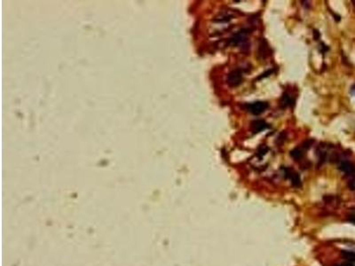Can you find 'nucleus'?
<instances>
[{"instance_id":"obj_1","label":"nucleus","mask_w":355,"mask_h":266,"mask_svg":"<svg viewBox=\"0 0 355 266\" xmlns=\"http://www.w3.org/2000/svg\"><path fill=\"white\" fill-rule=\"evenodd\" d=\"M284 176L286 178L290 179L291 184L296 188H299L302 185L301 178L298 175V173L296 172L293 169L291 168H285L284 169Z\"/></svg>"},{"instance_id":"obj_2","label":"nucleus","mask_w":355,"mask_h":266,"mask_svg":"<svg viewBox=\"0 0 355 266\" xmlns=\"http://www.w3.org/2000/svg\"><path fill=\"white\" fill-rule=\"evenodd\" d=\"M242 82V74L239 69L230 72L227 77V83L230 87H237Z\"/></svg>"},{"instance_id":"obj_3","label":"nucleus","mask_w":355,"mask_h":266,"mask_svg":"<svg viewBox=\"0 0 355 266\" xmlns=\"http://www.w3.org/2000/svg\"><path fill=\"white\" fill-rule=\"evenodd\" d=\"M268 108V103L264 101H257L248 106V110L254 115H259Z\"/></svg>"},{"instance_id":"obj_4","label":"nucleus","mask_w":355,"mask_h":266,"mask_svg":"<svg viewBox=\"0 0 355 266\" xmlns=\"http://www.w3.org/2000/svg\"><path fill=\"white\" fill-rule=\"evenodd\" d=\"M249 30L248 29H242L241 31H239L237 34L236 35H234L232 38H231V40H230V43L232 44V45H244V43L247 41V34L249 33L248 32Z\"/></svg>"},{"instance_id":"obj_5","label":"nucleus","mask_w":355,"mask_h":266,"mask_svg":"<svg viewBox=\"0 0 355 266\" xmlns=\"http://www.w3.org/2000/svg\"><path fill=\"white\" fill-rule=\"evenodd\" d=\"M270 53L271 50L268 45V43L265 38H263L260 41L258 46V56L262 59H266L270 55Z\"/></svg>"},{"instance_id":"obj_6","label":"nucleus","mask_w":355,"mask_h":266,"mask_svg":"<svg viewBox=\"0 0 355 266\" xmlns=\"http://www.w3.org/2000/svg\"><path fill=\"white\" fill-rule=\"evenodd\" d=\"M251 128L253 133H258V132H261L262 130L268 129L269 125L266 121H264V120H255V121L251 123Z\"/></svg>"},{"instance_id":"obj_7","label":"nucleus","mask_w":355,"mask_h":266,"mask_svg":"<svg viewBox=\"0 0 355 266\" xmlns=\"http://www.w3.org/2000/svg\"><path fill=\"white\" fill-rule=\"evenodd\" d=\"M339 169L345 173L346 175H354L355 174V165L349 162V161H344L342 162L339 165Z\"/></svg>"},{"instance_id":"obj_8","label":"nucleus","mask_w":355,"mask_h":266,"mask_svg":"<svg viewBox=\"0 0 355 266\" xmlns=\"http://www.w3.org/2000/svg\"><path fill=\"white\" fill-rule=\"evenodd\" d=\"M341 256L344 259L347 260L351 263H355V252L349 251V250H342Z\"/></svg>"},{"instance_id":"obj_9","label":"nucleus","mask_w":355,"mask_h":266,"mask_svg":"<svg viewBox=\"0 0 355 266\" xmlns=\"http://www.w3.org/2000/svg\"><path fill=\"white\" fill-rule=\"evenodd\" d=\"M290 156L293 159H295L296 161H297V160H300V159H302L304 157V152L301 148L297 147V148H294L293 150L290 151Z\"/></svg>"},{"instance_id":"obj_10","label":"nucleus","mask_w":355,"mask_h":266,"mask_svg":"<svg viewBox=\"0 0 355 266\" xmlns=\"http://www.w3.org/2000/svg\"><path fill=\"white\" fill-rule=\"evenodd\" d=\"M291 104V99H290V96H288L287 93H284V94L282 95V99H281V106L282 108H286V106H288V105H290Z\"/></svg>"},{"instance_id":"obj_11","label":"nucleus","mask_w":355,"mask_h":266,"mask_svg":"<svg viewBox=\"0 0 355 266\" xmlns=\"http://www.w3.org/2000/svg\"><path fill=\"white\" fill-rule=\"evenodd\" d=\"M268 150H269V148L267 147V146H266V145H261L260 147L258 148L257 154V156H259V158H262L263 156L266 154V153L268 152Z\"/></svg>"},{"instance_id":"obj_12","label":"nucleus","mask_w":355,"mask_h":266,"mask_svg":"<svg viewBox=\"0 0 355 266\" xmlns=\"http://www.w3.org/2000/svg\"><path fill=\"white\" fill-rule=\"evenodd\" d=\"M286 139H287V134H286L285 132H282L281 134L278 136V138H277V139H276L275 143L277 144V145H282Z\"/></svg>"},{"instance_id":"obj_13","label":"nucleus","mask_w":355,"mask_h":266,"mask_svg":"<svg viewBox=\"0 0 355 266\" xmlns=\"http://www.w3.org/2000/svg\"><path fill=\"white\" fill-rule=\"evenodd\" d=\"M313 143H314V139H307L303 144H302V147H303L304 149L308 150V149H310L312 147V145H313Z\"/></svg>"},{"instance_id":"obj_14","label":"nucleus","mask_w":355,"mask_h":266,"mask_svg":"<svg viewBox=\"0 0 355 266\" xmlns=\"http://www.w3.org/2000/svg\"><path fill=\"white\" fill-rule=\"evenodd\" d=\"M274 72V70L273 69H269V70H266V72H264V73H262L258 77H257L256 78V80H261V79H263V78H266V77H268L270 75H272L273 73Z\"/></svg>"},{"instance_id":"obj_15","label":"nucleus","mask_w":355,"mask_h":266,"mask_svg":"<svg viewBox=\"0 0 355 266\" xmlns=\"http://www.w3.org/2000/svg\"><path fill=\"white\" fill-rule=\"evenodd\" d=\"M348 187L349 189L354 191L355 190V176H353L349 181H348Z\"/></svg>"},{"instance_id":"obj_16","label":"nucleus","mask_w":355,"mask_h":266,"mask_svg":"<svg viewBox=\"0 0 355 266\" xmlns=\"http://www.w3.org/2000/svg\"><path fill=\"white\" fill-rule=\"evenodd\" d=\"M320 36H321L320 32L317 29H313V39L314 40H319Z\"/></svg>"},{"instance_id":"obj_17","label":"nucleus","mask_w":355,"mask_h":266,"mask_svg":"<svg viewBox=\"0 0 355 266\" xmlns=\"http://www.w3.org/2000/svg\"><path fill=\"white\" fill-rule=\"evenodd\" d=\"M347 220H348L349 222H351V223H352L355 224V214H351V215H349Z\"/></svg>"},{"instance_id":"obj_18","label":"nucleus","mask_w":355,"mask_h":266,"mask_svg":"<svg viewBox=\"0 0 355 266\" xmlns=\"http://www.w3.org/2000/svg\"><path fill=\"white\" fill-rule=\"evenodd\" d=\"M336 266H354V265L352 263H344L337 264Z\"/></svg>"},{"instance_id":"obj_19","label":"nucleus","mask_w":355,"mask_h":266,"mask_svg":"<svg viewBox=\"0 0 355 266\" xmlns=\"http://www.w3.org/2000/svg\"><path fill=\"white\" fill-rule=\"evenodd\" d=\"M354 90H355V85H354L353 87H352V90H351L352 93V92H354Z\"/></svg>"}]
</instances>
